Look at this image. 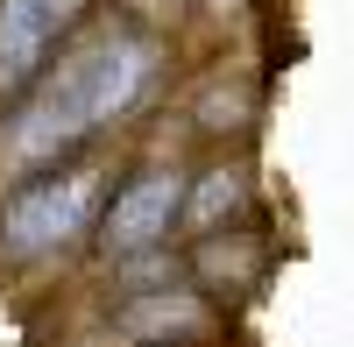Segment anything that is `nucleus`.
I'll return each instance as SVG.
<instances>
[{"mask_svg": "<svg viewBox=\"0 0 354 347\" xmlns=\"http://www.w3.org/2000/svg\"><path fill=\"white\" fill-rule=\"evenodd\" d=\"M93 213H100V178H93V170H71V178H36V185H21L8 206H0V241H8V255L36 263V255L64 248L71 234H85Z\"/></svg>", "mask_w": 354, "mask_h": 347, "instance_id": "1", "label": "nucleus"}, {"mask_svg": "<svg viewBox=\"0 0 354 347\" xmlns=\"http://www.w3.org/2000/svg\"><path fill=\"white\" fill-rule=\"evenodd\" d=\"M85 135H93V71H85V50H78L50 85H36L21 100L15 128H8V163H57Z\"/></svg>", "mask_w": 354, "mask_h": 347, "instance_id": "2", "label": "nucleus"}, {"mask_svg": "<svg viewBox=\"0 0 354 347\" xmlns=\"http://www.w3.org/2000/svg\"><path fill=\"white\" fill-rule=\"evenodd\" d=\"M177 213H185V170L156 163V170H142L128 191H113V206L100 220V241H106V255H149V248L170 241Z\"/></svg>", "mask_w": 354, "mask_h": 347, "instance_id": "3", "label": "nucleus"}, {"mask_svg": "<svg viewBox=\"0 0 354 347\" xmlns=\"http://www.w3.org/2000/svg\"><path fill=\"white\" fill-rule=\"evenodd\" d=\"M78 21V0H0V93L36 85L50 43Z\"/></svg>", "mask_w": 354, "mask_h": 347, "instance_id": "4", "label": "nucleus"}, {"mask_svg": "<svg viewBox=\"0 0 354 347\" xmlns=\"http://www.w3.org/2000/svg\"><path fill=\"white\" fill-rule=\"evenodd\" d=\"M85 71H93V128H106V121H121V113L149 93L156 43L149 36H100L85 50Z\"/></svg>", "mask_w": 354, "mask_h": 347, "instance_id": "5", "label": "nucleus"}, {"mask_svg": "<svg viewBox=\"0 0 354 347\" xmlns=\"http://www.w3.org/2000/svg\"><path fill=\"white\" fill-rule=\"evenodd\" d=\"M234 206H241V178H234V170H205V185H198V198H192V220L213 227V220L234 213Z\"/></svg>", "mask_w": 354, "mask_h": 347, "instance_id": "6", "label": "nucleus"}, {"mask_svg": "<svg viewBox=\"0 0 354 347\" xmlns=\"http://www.w3.org/2000/svg\"><path fill=\"white\" fill-rule=\"evenodd\" d=\"M128 319H135V326H163V333H170V326H185V333H192V326H198V298H156V305L128 312Z\"/></svg>", "mask_w": 354, "mask_h": 347, "instance_id": "7", "label": "nucleus"}]
</instances>
